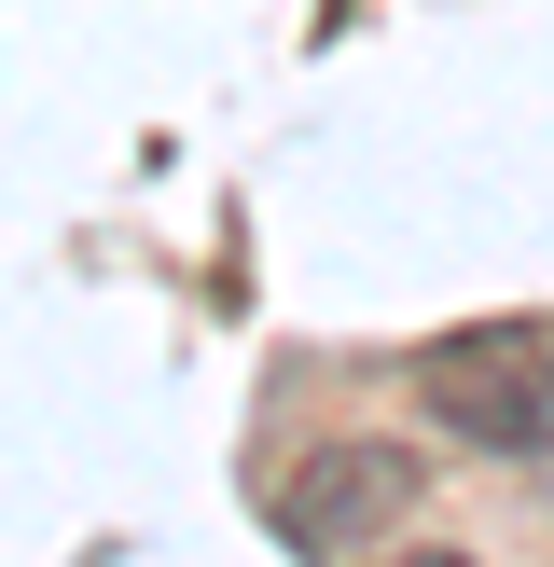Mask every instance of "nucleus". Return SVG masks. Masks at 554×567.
Wrapping results in <instances>:
<instances>
[{
    "mask_svg": "<svg viewBox=\"0 0 554 567\" xmlns=\"http://www.w3.org/2000/svg\"><path fill=\"white\" fill-rule=\"evenodd\" d=\"M416 402L471 457H554V332H443L416 347Z\"/></svg>",
    "mask_w": 554,
    "mask_h": 567,
    "instance_id": "obj_1",
    "label": "nucleus"
},
{
    "mask_svg": "<svg viewBox=\"0 0 554 567\" xmlns=\"http://www.w3.org/2000/svg\"><path fill=\"white\" fill-rule=\"evenodd\" d=\"M277 540L291 554H319V567H347L360 540H388V526L416 513V457L402 443H305L291 471H277Z\"/></svg>",
    "mask_w": 554,
    "mask_h": 567,
    "instance_id": "obj_2",
    "label": "nucleus"
},
{
    "mask_svg": "<svg viewBox=\"0 0 554 567\" xmlns=\"http://www.w3.org/2000/svg\"><path fill=\"white\" fill-rule=\"evenodd\" d=\"M402 567H458V554H402Z\"/></svg>",
    "mask_w": 554,
    "mask_h": 567,
    "instance_id": "obj_3",
    "label": "nucleus"
}]
</instances>
